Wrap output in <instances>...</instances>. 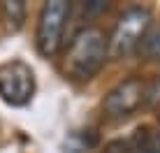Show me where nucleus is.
I'll list each match as a JSON object with an SVG mask.
<instances>
[{"mask_svg": "<svg viewBox=\"0 0 160 153\" xmlns=\"http://www.w3.org/2000/svg\"><path fill=\"white\" fill-rule=\"evenodd\" d=\"M137 53L144 61H158L160 58V23H151V28L146 30V35L142 37L139 47H137Z\"/></svg>", "mask_w": 160, "mask_h": 153, "instance_id": "423d86ee", "label": "nucleus"}, {"mask_svg": "<svg viewBox=\"0 0 160 153\" xmlns=\"http://www.w3.org/2000/svg\"><path fill=\"white\" fill-rule=\"evenodd\" d=\"M128 153H153V151L148 149V144H146V141H142V144H137L135 149H130Z\"/></svg>", "mask_w": 160, "mask_h": 153, "instance_id": "1a4fd4ad", "label": "nucleus"}, {"mask_svg": "<svg viewBox=\"0 0 160 153\" xmlns=\"http://www.w3.org/2000/svg\"><path fill=\"white\" fill-rule=\"evenodd\" d=\"M146 102V81L142 76H128L118 81L102 100V111L107 118H125L135 114Z\"/></svg>", "mask_w": 160, "mask_h": 153, "instance_id": "39448f33", "label": "nucleus"}, {"mask_svg": "<svg viewBox=\"0 0 160 153\" xmlns=\"http://www.w3.org/2000/svg\"><path fill=\"white\" fill-rule=\"evenodd\" d=\"M151 28V12L142 5H132L118 14L112 32L107 35V51L109 58H128L137 51L142 37Z\"/></svg>", "mask_w": 160, "mask_h": 153, "instance_id": "f03ea898", "label": "nucleus"}, {"mask_svg": "<svg viewBox=\"0 0 160 153\" xmlns=\"http://www.w3.org/2000/svg\"><path fill=\"white\" fill-rule=\"evenodd\" d=\"M104 153H128V149H125L123 141H112V144L104 149Z\"/></svg>", "mask_w": 160, "mask_h": 153, "instance_id": "6e6552de", "label": "nucleus"}, {"mask_svg": "<svg viewBox=\"0 0 160 153\" xmlns=\"http://www.w3.org/2000/svg\"><path fill=\"white\" fill-rule=\"evenodd\" d=\"M0 9H2L7 30H12V32L21 30V26H23V21H26V5H23V0H5V2L0 5Z\"/></svg>", "mask_w": 160, "mask_h": 153, "instance_id": "0eeeda50", "label": "nucleus"}, {"mask_svg": "<svg viewBox=\"0 0 160 153\" xmlns=\"http://www.w3.org/2000/svg\"><path fill=\"white\" fill-rule=\"evenodd\" d=\"M70 19V2L65 0H51L44 2L37 19V32H35V47L44 58H51L58 53L63 44L65 23Z\"/></svg>", "mask_w": 160, "mask_h": 153, "instance_id": "7ed1b4c3", "label": "nucleus"}, {"mask_svg": "<svg viewBox=\"0 0 160 153\" xmlns=\"http://www.w3.org/2000/svg\"><path fill=\"white\" fill-rule=\"evenodd\" d=\"M35 95V72L23 61L0 65V97L9 107H23Z\"/></svg>", "mask_w": 160, "mask_h": 153, "instance_id": "20e7f679", "label": "nucleus"}, {"mask_svg": "<svg viewBox=\"0 0 160 153\" xmlns=\"http://www.w3.org/2000/svg\"><path fill=\"white\" fill-rule=\"evenodd\" d=\"M109 58L107 35L98 26H86L70 40L63 53V70L74 81H88L102 70L104 61Z\"/></svg>", "mask_w": 160, "mask_h": 153, "instance_id": "f257e3e1", "label": "nucleus"}]
</instances>
